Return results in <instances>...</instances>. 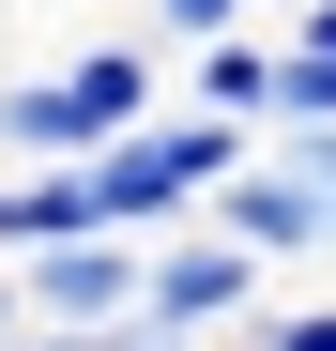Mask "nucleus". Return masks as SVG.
Masks as SVG:
<instances>
[{
	"instance_id": "20e7f679",
	"label": "nucleus",
	"mask_w": 336,
	"mask_h": 351,
	"mask_svg": "<svg viewBox=\"0 0 336 351\" xmlns=\"http://www.w3.org/2000/svg\"><path fill=\"white\" fill-rule=\"evenodd\" d=\"M16 275H31V321L92 336V321H123V306H138V229H77V245H31Z\"/></svg>"
},
{
	"instance_id": "9d476101",
	"label": "nucleus",
	"mask_w": 336,
	"mask_h": 351,
	"mask_svg": "<svg viewBox=\"0 0 336 351\" xmlns=\"http://www.w3.org/2000/svg\"><path fill=\"white\" fill-rule=\"evenodd\" d=\"M245 16H260V31H291V16H306V0H245Z\"/></svg>"
},
{
	"instance_id": "f257e3e1",
	"label": "nucleus",
	"mask_w": 336,
	"mask_h": 351,
	"mask_svg": "<svg viewBox=\"0 0 336 351\" xmlns=\"http://www.w3.org/2000/svg\"><path fill=\"white\" fill-rule=\"evenodd\" d=\"M168 107V46L153 31H107L77 46V62H46V77H0V168H77L92 138H123Z\"/></svg>"
},
{
	"instance_id": "7ed1b4c3",
	"label": "nucleus",
	"mask_w": 336,
	"mask_h": 351,
	"mask_svg": "<svg viewBox=\"0 0 336 351\" xmlns=\"http://www.w3.org/2000/svg\"><path fill=\"white\" fill-rule=\"evenodd\" d=\"M199 214L230 229L245 260H336V184H321V168H291L275 138H260V153H245V168H230Z\"/></svg>"
},
{
	"instance_id": "423d86ee",
	"label": "nucleus",
	"mask_w": 336,
	"mask_h": 351,
	"mask_svg": "<svg viewBox=\"0 0 336 351\" xmlns=\"http://www.w3.org/2000/svg\"><path fill=\"white\" fill-rule=\"evenodd\" d=\"M138 31L184 62V46H214V31H260V16H245V0H138Z\"/></svg>"
},
{
	"instance_id": "39448f33",
	"label": "nucleus",
	"mask_w": 336,
	"mask_h": 351,
	"mask_svg": "<svg viewBox=\"0 0 336 351\" xmlns=\"http://www.w3.org/2000/svg\"><path fill=\"white\" fill-rule=\"evenodd\" d=\"M184 92L230 107V123H275V31H214V46H184Z\"/></svg>"
},
{
	"instance_id": "1a4fd4ad",
	"label": "nucleus",
	"mask_w": 336,
	"mask_h": 351,
	"mask_svg": "<svg viewBox=\"0 0 336 351\" xmlns=\"http://www.w3.org/2000/svg\"><path fill=\"white\" fill-rule=\"evenodd\" d=\"M0 351H92V336H62V321H16V336H0Z\"/></svg>"
},
{
	"instance_id": "f03ea898",
	"label": "nucleus",
	"mask_w": 336,
	"mask_h": 351,
	"mask_svg": "<svg viewBox=\"0 0 336 351\" xmlns=\"http://www.w3.org/2000/svg\"><path fill=\"white\" fill-rule=\"evenodd\" d=\"M260 290H275V260H245L214 214H184V229H153V245H138V306L184 321V336H214V351L260 321Z\"/></svg>"
},
{
	"instance_id": "6e6552de",
	"label": "nucleus",
	"mask_w": 336,
	"mask_h": 351,
	"mask_svg": "<svg viewBox=\"0 0 336 351\" xmlns=\"http://www.w3.org/2000/svg\"><path fill=\"white\" fill-rule=\"evenodd\" d=\"M92 351H214V336H184V321H153V306H123V321H92Z\"/></svg>"
},
{
	"instance_id": "0eeeda50",
	"label": "nucleus",
	"mask_w": 336,
	"mask_h": 351,
	"mask_svg": "<svg viewBox=\"0 0 336 351\" xmlns=\"http://www.w3.org/2000/svg\"><path fill=\"white\" fill-rule=\"evenodd\" d=\"M245 351H336V306H275V290H260V321H245Z\"/></svg>"
}]
</instances>
